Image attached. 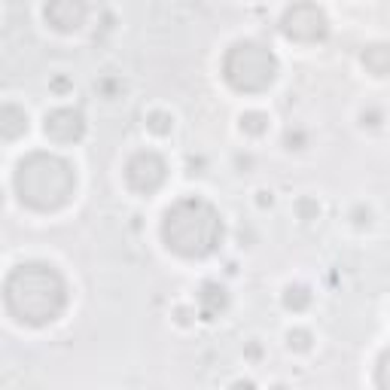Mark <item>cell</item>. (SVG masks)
I'll return each instance as SVG.
<instances>
[{"instance_id":"cell-1","label":"cell","mask_w":390,"mask_h":390,"mask_svg":"<svg viewBox=\"0 0 390 390\" xmlns=\"http://www.w3.org/2000/svg\"><path fill=\"white\" fill-rule=\"evenodd\" d=\"M3 302L19 323L46 326L67 305V281L49 262H22L6 275Z\"/></svg>"},{"instance_id":"cell-2","label":"cell","mask_w":390,"mask_h":390,"mask_svg":"<svg viewBox=\"0 0 390 390\" xmlns=\"http://www.w3.org/2000/svg\"><path fill=\"white\" fill-rule=\"evenodd\" d=\"M162 241L183 259H204L222 244V217L208 198L186 195L162 217Z\"/></svg>"},{"instance_id":"cell-3","label":"cell","mask_w":390,"mask_h":390,"mask_svg":"<svg viewBox=\"0 0 390 390\" xmlns=\"http://www.w3.org/2000/svg\"><path fill=\"white\" fill-rule=\"evenodd\" d=\"M13 186H15V195H19V202L25 204V208L49 213V211L65 208L70 198H74L76 171L65 156L37 149V153H28L19 165H15Z\"/></svg>"},{"instance_id":"cell-4","label":"cell","mask_w":390,"mask_h":390,"mask_svg":"<svg viewBox=\"0 0 390 390\" xmlns=\"http://www.w3.org/2000/svg\"><path fill=\"white\" fill-rule=\"evenodd\" d=\"M222 76L235 92H266L277 79V58L268 46L257 43V40H238L229 46L226 58H222Z\"/></svg>"},{"instance_id":"cell-5","label":"cell","mask_w":390,"mask_h":390,"mask_svg":"<svg viewBox=\"0 0 390 390\" xmlns=\"http://www.w3.org/2000/svg\"><path fill=\"white\" fill-rule=\"evenodd\" d=\"M168 180V162H165L153 149H140L129 159L125 165V183L134 189L138 195H153L165 186Z\"/></svg>"},{"instance_id":"cell-6","label":"cell","mask_w":390,"mask_h":390,"mask_svg":"<svg viewBox=\"0 0 390 390\" xmlns=\"http://www.w3.org/2000/svg\"><path fill=\"white\" fill-rule=\"evenodd\" d=\"M281 31L290 40H299V43H317V40L330 34V22H326V13L320 6L293 3L281 19Z\"/></svg>"},{"instance_id":"cell-7","label":"cell","mask_w":390,"mask_h":390,"mask_svg":"<svg viewBox=\"0 0 390 390\" xmlns=\"http://www.w3.org/2000/svg\"><path fill=\"white\" fill-rule=\"evenodd\" d=\"M43 131L46 138H52L55 143H76L86 134V116L74 107H58L49 110L43 119Z\"/></svg>"},{"instance_id":"cell-8","label":"cell","mask_w":390,"mask_h":390,"mask_svg":"<svg viewBox=\"0 0 390 390\" xmlns=\"http://www.w3.org/2000/svg\"><path fill=\"white\" fill-rule=\"evenodd\" d=\"M86 3L83 0H52V3H46V22L55 28V31H61V34H70V31H79L83 28V22H86Z\"/></svg>"},{"instance_id":"cell-9","label":"cell","mask_w":390,"mask_h":390,"mask_svg":"<svg viewBox=\"0 0 390 390\" xmlns=\"http://www.w3.org/2000/svg\"><path fill=\"white\" fill-rule=\"evenodd\" d=\"M229 308V293L222 284H202V290H198V314L204 317V320H213V317H220L222 311Z\"/></svg>"},{"instance_id":"cell-10","label":"cell","mask_w":390,"mask_h":390,"mask_svg":"<svg viewBox=\"0 0 390 390\" xmlns=\"http://www.w3.org/2000/svg\"><path fill=\"white\" fill-rule=\"evenodd\" d=\"M28 131V113L15 104H3L0 107V134L3 140H15Z\"/></svg>"},{"instance_id":"cell-11","label":"cell","mask_w":390,"mask_h":390,"mask_svg":"<svg viewBox=\"0 0 390 390\" xmlns=\"http://www.w3.org/2000/svg\"><path fill=\"white\" fill-rule=\"evenodd\" d=\"M363 67L375 76H390V46L387 43H372L363 49Z\"/></svg>"},{"instance_id":"cell-12","label":"cell","mask_w":390,"mask_h":390,"mask_svg":"<svg viewBox=\"0 0 390 390\" xmlns=\"http://www.w3.org/2000/svg\"><path fill=\"white\" fill-rule=\"evenodd\" d=\"M311 305V290L302 284H290L284 290V308L286 311H305Z\"/></svg>"},{"instance_id":"cell-13","label":"cell","mask_w":390,"mask_h":390,"mask_svg":"<svg viewBox=\"0 0 390 390\" xmlns=\"http://www.w3.org/2000/svg\"><path fill=\"white\" fill-rule=\"evenodd\" d=\"M238 122H241V131L250 134V138H262L268 131V116L262 110H247V113H241Z\"/></svg>"},{"instance_id":"cell-14","label":"cell","mask_w":390,"mask_h":390,"mask_svg":"<svg viewBox=\"0 0 390 390\" xmlns=\"http://www.w3.org/2000/svg\"><path fill=\"white\" fill-rule=\"evenodd\" d=\"M147 129L159 134V138H165V134H171V129H174V116L165 113V110H153V113L147 116Z\"/></svg>"},{"instance_id":"cell-15","label":"cell","mask_w":390,"mask_h":390,"mask_svg":"<svg viewBox=\"0 0 390 390\" xmlns=\"http://www.w3.org/2000/svg\"><path fill=\"white\" fill-rule=\"evenodd\" d=\"M375 384H378V390H390V348L378 357V366H375Z\"/></svg>"},{"instance_id":"cell-16","label":"cell","mask_w":390,"mask_h":390,"mask_svg":"<svg viewBox=\"0 0 390 390\" xmlns=\"http://www.w3.org/2000/svg\"><path fill=\"white\" fill-rule=\"evenodd\" d=\"M286 345H290L293 351H308V348H311V332L308 330H290L286 332Z\"/></svg>"},{"instance_id":"cell-17","label":"cell","mask_w":390,"mask_h":390,"mask_svg":"<svg viewBox=\"0 0 390 390\" xmlns=\"http://www.w3.org/2000/svg\"><path fill=\"white\" fill-rule=\"evenodd\" d=\"M296 211H299V220H305V222H311V220L320 217V204H317V198H299Z\"/></svg>"},{"instance_id":"cell-18","label":"cell","mask_w":390,"mask_h":390,"mask_svg":"<svg viewBox=\"0 0 390 390\" xmlns=\"http://www.w3.org/2000/svg\"><path fill=\"white\" fill-rule=\"evenodd\" d=\"M363 125H381V110L378 107H369V110H363Z\"/></svg>"},{"instance_id":"cell-19","label":"cell","mask_w":390,"mask_h":390,"mask_svg":"<svg viewBox=\"0 0 390 390\" xmlns=\"http://www.w3.org/2000/svg\"><path fill=\"white\" fill-rule=\"evenodd\" d=\"M351 217H354V226H369V220H372V211L369 208H357L354 213H351Z\"/></svg>"},{"instance_id":"cell-20","label":"cell","mask_w":390,"mask_h":390,"mask_svg":"<svg viewBox=\"0 0 390 390\" xmlns=\"http://www.w3.org/2000/svg\"><path fill=\"white\" fill-rule=\"evenodd\" d=\"M302 143H305V134L302 131H286V147L290 149H302Z\"/></svg>"},{"instance_id":"cell-21","label":"cell","mask_w":390,"mask_h":390,"mask_svg":"<svg viewBox=\"0 0 390 390\" xmlns=\"http://www.w3.org/2000/svg\"><path fill=\"white\" fill-rule=\"evenodd\" d=\"M174 314H177V323H183V326L193 323V311H189V308H177Z\"/></svg>"},{"instance_id":"cell-22","label":"cell","mask_w":390,"mask_h":390,"mask_svg":"<svg viewBox=\"0 0 390 390\" xmlns=\"http://www.w3.org/2000/svg\"><path fill=\"white\" fill-rule=\"evenodd\" d=\"M232 390H257V384H253V381H235Z\"/></svg>"},{"instance_id":"cell-23","label":"cell","mask_w":390,"mask_h":390,"mask_svg":"<svg viewBox=\"0 0 390 390\" xmlns=\"http://www.w3.org/2000/svg\"><path fill=\"white\" fill-rule=\"evenodd\" d=\"M275 202V198H272V193H266V189H262V193H259V204H262V208H266V204H272Z\"/></svg>"},{"instance_id":"cell-24","label":"cell","mask_w":390,"mask_h":390,"mask_svg":"<svg viewBox=\"0 0 390 390\" xmlns=\"http://www.w3.org/2000/svg\"><path fill=\"white\" fill-rule=\"evenodd\" d=\"M272 390H286V387H284V384H275V387H272Z\"/></svg>"}]
</instances>
